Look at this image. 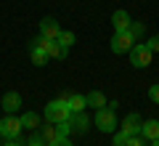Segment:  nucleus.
I'll use <instances>...</instances> for the list:
<instances>
[{
	"label": "nucleus",
	"mask_w": 159,
	"mask_h": 146,
	"mask_svg": "<svg viewBox=\"0 0 159 146\" xmlns=\"http://www.w3.org/2000/svg\"><path fill=\"white\" fill-rule=\"evenodd\" d=\"M111 24H114V32H125V29L130 27V13L122 11V8H117V11L111 13Z\"/></svg>",
	"instance_id": "nucleus-12"
},
{
	"label": "nucleus",
	"mask_w": 159,
	"mask_h": 146,
	"mask_svg": "<svg viewBox=\"0 0 159 146\" xmlns=\"http://www.w3.org/2000/svg\"><path fill=\"white\" fill-rule=\"evenodd\" d=\"M19 120H21L24 130H40V125H43V117H40L37 112H24Z\"/></svg>",
	"instance_id": "nucleus-14"
},
{
	"label": "nucleus",
	"mask_w": 159,
	"mask_h": 146,
	"mask_svg": "<svg viewBox=\"0 0 159 146\" xmlns=\"http://www.w3.org/2000/svg\"><path fill=\"white\" fill-rule=\"evenodd\" d=\"M58 35H61V27H58L56 19L45 16L43 21H40V37H48V40H58Z\"/></svg>",
	"instance_id": "nucleus-7"
},
{
	"label": "nucleus",
	"mask_w": 159,
	"mask_h": 146,
	"mask_svg": "<svg viewBox=\"0 0 159 146\" xmlns=\"http://www.w3.org/2000/svg\"><path fill=\"white\" fill-rule=\"evenodd\" d=\"M43 117L48 120V122L58 125V122H66L69 117H72V112H69V104L64 101V98H56V101H51L45 106V112H43Z\"/></svg>",
	"instance_id": "nucleus-1"
},
{
	"label": "nucleus",
	"mask_w": 159,
	"mask_h": 146,
	"mask_svg": "<svg viewBox=\"0 0 159 146\" xmlns=\"http://www.w3.org/2000/svg\"><path fill=\"white\" fill-rule=\"evenodd\" d=\"M69 112H72V114H77V112H85V109H88V98H85V96H77V93H72V96H69Z\"/></svg>",
	"instance_id": "nucleus-16"
},
{
	"label": "nucleus",
	"mask_w": 159,
	"mask_h": 146,
	"mask_svg": "<svg viewBox=\"0 0 159 146\" xmlns=\"http://www.w3.org/2000/svg\"><path fill=\"white\" fill-rule=\"evenodd\" d=\"M74 40H77V37H74V32H66V29H61V35H58V43H61L64 48H72Z\"/></svg>",
	"instance_id": "nucleus-18"
},
{
	"label": "nucleus",
	"mask_w": 159,
	"mask_h": 146,
	"mask_svg": "<svg viewBox=\"0 0 159 146\" xmlns=\"http://www.w3.org/2000/svg\"><path fill=\"white\" fill-rule=\"evenodd\" d=\"M141 128H143V120L138 117L135 112L127 114V117L122 120V133L125 135H141Z\"/></svg>",
	"instance_id": "nucleus-9"
},
{
	"label": "nucleus",
	"mask_w": 159,
	"mask_h": 146,
	"mask_svg": "<svg viewBox=\"0 0 159 146\" xmlns=\"http://www.w3.org/2000/svg\"><path fill=\"white\" fill-rule=\"evenodd\" d=\"M151 146H159V138H157V141H151Z\"/></svg>",
	"instance_id": "nucleus-28"
},
{
	"label": "nucleus",
	"mask_w": 159,
	"mask_h": 146,
	"mask_svg": "<svg viewBox=\"0 0 159 146\" xmlns=\"http://www.w3.org/2000/svg\"><path fill=\"white\" fill-rule=\"evenodd\" d=\"M138 40L133 37L130 32H114V37H111V53H117V56H122V53H130V48L135 45Z\"/></svg>",
	"instance_id": "nucleus-5"
},
{
	"label": "nucleus",
	"mask_w": 159,
	"mask_h": 146,
	"mask_svg": "<svg viewBox=\"0 0 159 146\" xmlns=\"http://www.w3.org/2000/svg\"><path fill=\"white\" fill-rule=\"evenodd\" d=\"M0 106H3V112H6V114H16L19 109H21V96H19L16 90H8V93L3 96Z\"/></svg>",
	"instance_id": "nucleus-8"
},
{
	"label": "nucleus",
	"mask_w": 159,
	"mask_h": 146,
	"mask_svg": "<svg viewBox=\"0 0 159 146\" xmlns=\"http://www.w3.org/2000/svg\"><path fill=\"white\" fill-rule=\"evenodd\" d=\"M85 98H88V106H93V109H96V112H98V109H103V106H109L106 96H103L101 90H93V93H88Z\"/></svg>",
	"instance_id": "nucleus-17"
},
{
	"label": "nucleus",
	"mask_w": 159,
	"mask_h": 146,
	"mask_svg": "<svg viewBox=\"0 0 159 146\" xmlns=\"http://www.w3.org/2000/svg\"><path fill=\"white\" fill-rule=\"evenodd\" d=\"M27 146H45V144H43V141H40V135H37V133H34L32 138H29V144H27Z\"/></svg>",
	"instance_id": "nucleus-25"
},
{
	"label": "nucleus",
	"mask_w": 159,
	"mask_h": 146,
	"mask_svg": "<svg viewBox=\"0 0 159 146\" xmlns=\"http://www.w3.org/2000/svg\"><path fill=\"white\" fill-rule=\"evenodd\" d=\"M3 146H21V144H19V138H16V141H8V144H3Z\"/></svg>",
	"instance_id": "nucleus-27"
},
{
	"label": "nucleus",
	"mask_w": 159,
	"mask_h": 146,
	"mask_svg": "<svg viewBox=\"0 0 159 146\" xmlns=\"http://www.w3.org/2000/svg\"><path fill=\"white\" fill-rule=\"evenodd\" d=\"M21 120L16 117V114H8V117H3L0 120V135L3 138H8V141H16L19 135H21Z\"/></svg>",
	"instance_id": "nucleus-4"
},
{
	"label": "nucleus",
	"mask_w": 159,
	"mask_h": 146,
	"mask_svg": "<svg viewBox=\"0 0 159 146\" xmlns=\"http://www.w3.org/2000/svg\"><path fill=\"white\" fill-rule=\"evenodd\" d=\"M148 98H151L154 104H159V85H151V88H148Z\"/></svg>",
	"instance_id": "nucleus-23"
},
{
	"label": "nucleus",
	"mask_w": 159,
	"mask_h": 146,
	"mask_svg": "<svg viewBox=\"0 0 159 146\" xmlns=\"http://www.w3.org/2000/svg\"><path fill=\"white\" fill-rule=\"evenodd\" d=\"M69 122H72V130H77V133H85L88 128H90V117H88L85 112H77L69 117Z\"/></svg>",
	"instance_id": "nucleus-15"
},
{
	"label": "nucleus",
	"mask_w": 159,
	"mask_h": 146,
	"mask_svg": "<svg viewBox=\"0 0 159 146\" xmlns=\"http://www.w3.org/2000/svg\"><path fill=\"white\" fill-rule=\"evenodd\" d=\"M141 138H146V141H157L159 138V120H143Z\"/></svg>",
	"instance_id": "nucleus-13"
},
{
	"label": "nucleus",
	"mask_w": 159,
	"mask_h": 146,
	"mask_svg": "<svg viewBox=\"0 0 159 146\" xmlns=\"http://www.w3.org/2000/svg\"><path fill=\"white\" fill-rule=\"evenodd\" d=\"M148 51H151V53H159V35H154V37H148Z\"/></svg>",
	"instance_id": "nucleus-22"
},
{
	"label": "nucleus",
	"mask_w": 159,
	"mask_h": 146,
	"mask_svg": "<svg viewBox=\"0 0 159 146\" xmlns=\"http://www.w3.org/2000/svg\"><path fill=\"white\" fill-rule=\"evenodd\" d=\"M29 56H32V64H34V67H45V64L51 61L48 51H45V48H43V45L37 43V40H34V43H32V48H29Z\"/></svg>",
	"instance_id": "nucleus-10"
},
{
	"label": "nucleus",
	"mask_w": 159,
	"mask_h": 146,
	"mask_svg": "<svg viewBox=\"0 0 159 146\" xmlns=\"http://www.w3.org/2000/svg\"><path fill=\"white\" fill-rule=\"evenodd\" d=\"M122 146H143V138H141V135H127Z\"/></svg>",
	"instance_id": "nucleus-21"
},
{
	"label": "nucleus",
	"mask_w": 159,
	"mask_h": 146,
	"mask_svg": "<svg viewBox=\"0 0 159 146\" xmlns=\"http://www.w3.org/2000/svg\"><path fill=\"white\" fill-rule=\"evenodd\" d=\"M127 56H130V64L135 69H146L148 64H151V59H154V53L148 51V45L146 43H135L130 48V53H127Z\"/></svg>",
	"instance_id": "nucleus-3"
},
{
	"label": "nucleus",
	"mask_w": 159,
	"mask_h": 146,
	"mask_svg": "<svg viewBox=\"0 0 159 146\" xmlns=\"http://www.w3.org/2000/svg\"><path fill=\"white\" fill-rule=\"evenodd\" d=\"M37 43H40V45H43V48L48 51V56H51V59H58V61H61V59H66V56H69V48H64V45L58 43V40L37 37Z\"/></svg>",
	"instance_id": "nucleus-6"
},
{
	"label": "nucleus",
	"mask_w": 159,
	"mask_h": 146,
	"mask_svg": "<svg viewBox=\"0 0 159 146\" xmlns=\"http://www.w3.org/2000/svg\"><path fill=\"white\" fill-rule=\"evenodd\" d=\"M0 146H3V144H0Z\"/></svg>",
	"instance_id": "nucleus-29"
},
{
	"label": "nucleus",
	"mask_w": 159,
	"mask_h": 146,
	"mask_svg": "<svg viewBox=\"0 0 159 146\" xmlns=\"http://www.w3.org/2000/svg\"><path fill=\"white\" fill-rule=\"evenodd\" d=\"M125 138H127V135L122 133V130H119V133H114V146H122V144H125Z\"/></svg>",
	"instance_id": "nucleus-24"
},
{
	"label": "nucleus",
	"mask_w": 159,
	"mask_h": 146,
	"mask_svg": "<svg viewBox=\"0 0 159 146\" xmlns=\"http://www.w3.org/2000/svg\"><path fill=\"white\" fill-rule=\"evenodd\" d=\"M34 133L40 135V141H43L45 146H51V144H56V141H58V130H56V125H53V122L40 125V130H34Z\"/></svg>",
	"instance_id": "nucleus-11"
},
{
	"label": "nucleus",
	"mask_w": 159,
	"mask_h": 146,
	"mask_svg": "<svg viewBox=\"0 0 159 146\" xmlns=\"http://www.w3.org/2000/svg\"><path fill=\"white\" fill-rule=\"evenodd\" d=\"M51 146H72V141H69V138H58L56 144H51Z\"/></svg>",
	"instance_id": "nucleus-26"
},
{
	"label": "nucleus",
	"mask_w": 159,
	"mask_h": 146,
	"mask_svg": "<svg viewBox=\"0 0 159 146\" xmlns=\"http://www.w3.org/2000/svg\"><path fill=\"white\" fill-rule=\"evenodd\" d=\"M127 32H130V35H133L135 40H141V35H143V21H130Z\"/></svg>",
	"instance_id": "nucleus-19"
},
{
	"label": "nucleus",
	"mask_w": 159,
	"mask_h": 146,
	"mask_svg": "<svg viewBox=\"0 0 159 146\" xmlns=\"http://www.w3.org/2000/svg\"><path fill=\"white\" fill-rule=\"evenodd\" d=\"M93 122H96V128L101 130V133H117L119 122H117V112H114L111 106H103L96 112V117H93Z\"/></svg>",
	"instance_id": "nucleus-2"
},
{
	"label": "nucleus",
	"mask_w": 159,
	"mask_h": 146,
	"mask_svg": "<svg viewBox=\"0 0 159 146\" xmlns=\"http://www.w3.org/2000/svg\"><path fill=\"white\" fill-rule=\"evenodd\" d=\"M56 130H58V138H69V133H72V122H58L56 125Z\"/></svg>",
	"instance_id": "nucleus-20"
}]
</instances>
